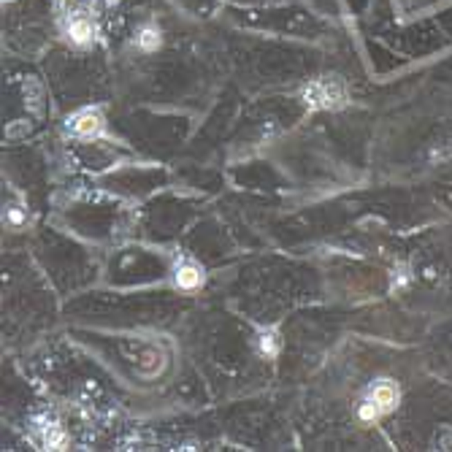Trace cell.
Segmentation results:
<instances>
[{"label":"cell","instance_id":"1","mask_svg":"<svg viewBox=\"0 0 452 452\" xmlns=\"http://www.w3.org/2000/svg\"><path fill=\"white\" fill-rule=\"evenodd\" d=\"M344 100H347L344 84L330 76L303 87V103L309 109H339V106H344Z\"/></svg>","mask_w":452,"mask_h":452},{"label":"cell","instance_id":"11","mask_svg":"<svg viewBox=\"0 0 452 452\" xmlns=\"http://www.w3.org/2000/svg\"><path fill=\"white\" fill-rule=\"evenodd\" d=\"M357 415H360V420L363 422H377L379 420V415H382V409H379L374 401H366V404H360Z\"/></svg>","mask_w":452,"mask_h":452},{"label":"cell","instance_id":"14","mask_svg":"<svg viewBox=\"0 0 452 452\" xmlns=\"http://www.w3.org/2000/svg\"><path fill=\"white\" fill-rule=\"evenodd\" d=\"M111 3H114V0H111Z\"/></svg>","mask_w":452,"mask_h":452},{"label":"cell","instance_id":"7","mask_svg":"<svg viewBox=\"0 0 452 452\" xmlns=\"http://www.w3.org/2000/svg\"><path fill=\"white\" fill-rule=\"evenodd\" d=\"M44 444H46L49 450H63V444H65L63 428H60V425H55V422L44 425Z\"/></svg>","mask_w":452,"mask_h":452},{"label":"cell","instance_id":"8","mask_svg":"<svg viewBox=\"0 0 452 452\" xmlns=\"http://www.w3.org/2000/svg\"><path fill=\"white\" fill-rule=\"evenodd\" d=\"M25 97H28V106H30L32 114H41V97H44V90L35 79H28L25 82Z\"/></svg>","mask_w":452,"mask_h":452},{"label":"cell","instance_id":"5","mask_svg":"<svg viewBox=\"0 0 452 452\" xmlns=\"http://www.w3.org/2000/svg\"><path fill=\"white\" fill-rule=\"evenodd\" d=\"M200 282H203V274L195 265H179L176 268V285L182 290H195V288H200Z\"/></svg>","mask_w":452,"mask_h":452},{"label":"cell","instance_id":"10","mask_svg":"<svg viewBox=\"0 0 452 452\" xmlns=\"http://www.w3.org/2000/svg\"><path fill=\"white\" fill-rule=\"evenodd\" d=\"M260 352L265 357H274L279 352V339H276V333H260Z\"/></svg>","mask_w":452,"mask_h":452},{"label":"cell","instance_id":"6","mask_svg":"<svg viewBox=\"0 0 452 452\" xmlns=\"http://www.w3.org/2000/svg\"><path fill=\"white\" fill-rule=\"evenodd\" d=\"M135 44H138L141 52H158L162 46V32L158 28H144L135 35Z\"/></svg>","mask_w":452,"mask_h":452},{"label":"cell","instance_id":"4","mask_svg":"<svg viewBox=\"0 0 452 452\" xmlns=\"http://www.w3.org/2000/svg\"><path fill=\"white\" fill-rule=\"evenodd\" d=\"M371 401H374L382 412L395 409V404H398V385L390 382V379H382L379 385H374V390H371Z\"/></svg>","mask_w":452,"mask_h":452},{"label":"cell","instance_id":"13","mask_svg":"<svg viewBox=\"0 0 452 452\" xmlns=\"http://www.w3.org/2000/svg\"><path fill=\"white\" fill-rule=\"evenodd\" d=\"M8 220H11V223H22V214H19V211H11Z\"/></svg>","mask_w":452,"mask_h":452},{"label":"cell","instance_id":"12","mask_svg":"<svg viewBox=\"0 0 452 452\" xmlns=\"http://www.w3.org/2000/svg\"><path fill=\"white\" fill-rule=\"evenodd\" d=\"M433 444H436V450H452V425H442L436 431Z\"/></svg>","mask_w":452,"mask_h":452},{"label":"cell","instance_id":"2","mask_svg":"<svg viewBox=\"0 0 452 452\" xmlns=\"http://www.w3.org/2000/svg\"><path fill=\"white\" fill-rule=\"evenodd\" d=\"M68 38L76 44V46H87L93 44L97 35V25L90 14H76V17H68Z\"/></svg>","mask_w":452,"mask_h":452},{"label":"cell","instance_id":"9","mask_svg":"<svg viewBox=\"0 0 452 452\" xmlns=\"http://www.w3.org/2000/svg\"><path fill=\"white\" fill-rule=\"evenodd\" d=\"M63 8H65L68 17H76V14H93L95 0H63Z\"/></svg>","mask_w":452,"mask_h":452},{"label":"cell","instance_id":"3","mask_svg":"<svg viewBox=\"0 0 452 452\" xmlns=\"http://www.w3.org/2000/svg\"><path fill=\"white\" fill-rule=\"evenodd\" d=\"M70 130H73L79 138H95L97 133L103 130V117H100V111L87 109V111L76 114V117L70 120Z\"/></svg>","mask_w":452,"mask_h":452}]
</instances>
